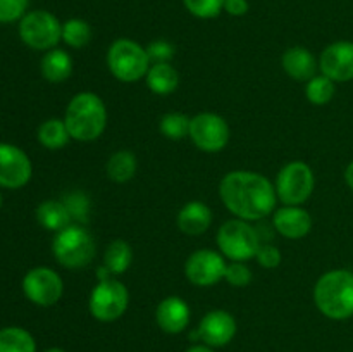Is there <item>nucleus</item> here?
Masks as SVG:
<instances>
[{
	"label": "nucleus",
	"instance_id": "c9c22d12",
	"mask_svg": "<svg viewBox=\"0 0 353 352\" xmlns=\"http://www.w3.org/2000/svg\"><path fill=\"white\" fill-rule=\"evenodd\" d=\"M250 3L248 0H224V12L233 17H241L248 12Z\"/></svg>",
	"mask_w": 353,
	"mask_h": 352
},
{
	"label": "nucleus",
	"instance_id": "1a4fd4ad",
	"mask_svg": "<svg viewBox=\"0 0 353 352\" xmlns=\"http://www.w3.org/2000/svg\"><path fill=\"white\" fill-rule=\"evenodd\" d=\"M19 38L34 50H52L62 40V23L48 10H31L19 21Z\"/></svg>",
	"mask_w": 353,
	"mask_h": 352
},
{
	"label": "nucleus",
	"instance_id": "a211bd4d",
	"mask_svg": "<svg viewBox=\"0 0 353 352\" xmlns=\"http://www.w3.org/2000/svg\"><path fill=\"white\" fill-rule=\"evenodd\" d=\"M283 71L295 81L307 83L317 75V68H319V61H316L312 52L305 47H295L286 48L285 54L281 57Z\"/></svg>",
	"mask_w": 353,
	"mask_h": 352
},
{
	"label": "nucleus",
	"instance_id": "4be33fe9",
	"mask_svg": "<svg viewBox=\"0 0 353 352\" xmlns=\"http://www.w3.org/2000/svg\"><path fill=\"white\" fill-rule=\"evenodd\" d=\"M37 221L48 231H61L72 223L62 200L48 199L37 207Z\"/></svg>",
	"mask_w": 353,
	"mask_h": 352
},
{
	"label": "nucleus",
	"instance_id": "2eb2a0df",
	"mask_svg": "<svg viewBox=\"0 0 353 352\" xmlns=\"http://www.w3.org/2000/svg\"><path fill=\"white\" fill-rule=\"evenodd\" d=\"M321 75L334 83H347L353 79V41L340 40L327 45L319 57Z\"/></svg>",
	"mask_w": 353,
	"mask_h": 352
},
{
	"label": "nucleus",
	"instance_id": "ea45409f",
	"mask_svg": "<svg viewBox=\"0 0 353 352\" xmlns=\"http://www.w3.org/2000/svg\"><path fill=\"white\" fill-rule=\"evenodd\" d=\"M0 207H2V193H0Z\"/></svg>",
	"mask_w": 353,
	"mask_h": 352
},
{
	"label": "nucleus",
	"instance_id": "f03ea898",
	"mask_svg": "<svg viewBox=\"0 0 353 352\" xmlns=\"http://www.w3.org/2000/svg\"><path fill=\"white\" fill-rule=\"evenodd\" d=\"M64 123L76 141H93L107 128V107L93 92H79L65 107Z\"/></svg>",
	"mask_w": 353,
	"mask_h": 352
},
{
	"label": "nucleus",
	"instance_id": "5701e85b",
	"mask_svg": "<svg viewBox=\"0 0 353 352\" xmlns=\"http://www.w3.org/2000/svg\"><path fill=\"white\" fill-rule=\"evenodd\" d=\"M137 155L131 150H124V148L114 152L105 164L107 176H109V179H112L114 183H128L130 179H133L134 175H137Z\"/></svg>",
	"mask_w": 353,
	"mask_h": 352
},
{
	"label": "nucleus",
	"instance_id": "f3484780",
	"mask_svg": "<svg viewBox=\"0 0 353 352\" xmlns=\"http://www.w3.org/2000/svg\"><path fill=\"white\" fill-rule=\"evenodd\" d=\"M192 311L190 306L178 295H169L159 302L155 309V321L164 333L178 335L185 331L190 324Z\"/></svg>",
	"mask_w": 353,
	"mask_h": 352
},
{
	"label": "nucleus",
	"instance_id": "2f4dec72",
	"mask_svg": "<svg viewBox=\"0 0 353 352\" xmlns=\"http://www.w3.org/2000/svg\"><path fill=\"white\" fill-rule=\"evenodd\" d=\"M224 282L230 283L231 286H236V289H243V286L250 285L252 271L247 266V262H241V261L228 262L226 273H224Z\"/></svg>",
	"mask_w": 353,
	"mask_h": 352
},
{
	"label": "nucleus",
	"instance_id": "ddd939ff",
	"mask_svg": "<svg viewBox=\"0 0 353 352\" xmlns=\"http://www.w3.org/2000/svg\"><path fill=\"white\" fill-rule=\"evenodd\" d=\"M236 320L233 314L224 309H214L200 320L199 326L193 330V333H190V338L217 349L230 344L236 335Z\"/></svg>",
	"mask_w": 353,
	"mask_h": 352
},
{
	"label": "nucleus",
	"instance_id": "393cba45",
	"mask_svg": "<svg viewBox=\"0 0 353 352\" xmlns=\"http://www.w3.org/2000/svg\"><path fill=\"white\" fill-rule=\"evenodd\" d=\"M69 140H71V135H69L64 119L50 117L38 128V141L48 150H61L68 145Z\"/></svg>",
	"mask_w": 353,
	"mask_h": 352
},
{
	"label": "nucleus",
	"instance_id": "4c0bfd02",
	"mask_svg": "<svg viewBox=\"0 0 353 352\" xmlns=\"http://www.w3.org/2000/svg\"><path fill=\"white\" fill-rule=\"evenodd\" d=\"M186 352H216V351L205 344H196V345H192L190 349H186Z\"/></svg>",
	"mask_w": 353,
	"mask_h": 352
},
{
	"label": "nucleus",
	"instance_id": "cd10ccee",
	"mask_svg": "<svg viewBox=\"0 0 353 352\" xmlns=\"http://www.w3.org/2000/svg\"><path fill=\"white\" fill-rule=\"evenodd\" d=\"M336 93V83L324 75H316L305 83V97L314 106H326Z\"/></svg>",
	"mask_w": 353,
	"mask_h": 352
},
{
	"label": "nucleus",
	"instance_id": "bb28decb",
	"mask_svg": "<svg viewBox=\"0 0 353 352\" xmlns=\"http://www.w3.org/2000/svg\"><path fill=\"white\" fill-rule=\"evenodd\" d=\"M93 30L88 21L81 17H71L62 23V41L71 48H83L92 41Z\"/></svg>",
	"mask_w": 353,
	"mask_h": 352
},
{
	"label": "nucleus",
	"instance_id": "aec40b11",
	"mask_svg": "<svg viewBox=\"0 0 353 352\" xmlns=\"http://www.w3.org/2000/svg\"><path fill=\"white\" fill-rule=\"evenodd\" d=\"M41 76L48 83H64L72 75V59L62 48L47 50L40 62Z\"/></svg>",
	"mask_w": 353,
	"mask_h": 352
},
{
	"label": "nucleus",
	"instance_id": "f8f14e48",
	"mask_svg": "<svg viewBox=\"0 0 353 352\" xmlns=\"http://www.w3.org/2000/svg\"><path fill=\"white\" fill-rule=\"evenodd\" d=\"M226 266V257L221 252L200 248L186 259L185 276L195 286H212L224 280Z\"/></svg>",
	"mask_w": 353,
	"mask_h": 352
},
{
	"label": "nucleus",
	"instance_id": "9b49d317",
	"mask_svg": "<svg viewBox=\"0 0 353 352\" xmlns=\"http://www.w3.org/2000/svg\"><path fill=\"white\" fill-rule=\"evenodd\" d=\"M23 292L34 306L50 307L61 300L64 293V282L52 268L38 266L24 275Z\"/></svg>",
	"mask_w": 353,
	"mask_h": 352
},
{
	"label": "nucleus",
	"instance_id": "6ab92c4d",
	"mask_svg": "<svg viewBox=\"0 0 353 352\" xmlns=\"http://www.w3.org/2000/svg\"><path fill=\"white\" fill-rule=\"evenodd\" d=\"M176 224L179 231L190 237L203 235L212 224V211L202 200H190L179 209L176 216Z\"/></svg>",
	"mask_w": 353,
	"mask_h": 352
},
{
	"label": "nucleus",
	"instance_id": "72a5a7b5",
	"mask_svg": "<svg viewBox=\"0 0 353 352\" xmlns=\"http://www.w3.org/2000/svg\"><path fill=\"white\" fill-rule=\"evenodd\" d=\"M30 0H0V23L21 21L26 14Z\"/></svg>",
	"mask_w": 353,
	"mask_h": 352
},
{
	"label": "nucleus",
	"instance_id": "7c9ffc66",
	"mask_svg": "<svg viewBox=\"0 0 353 352\" xmlns=\"http://www.w3.org/2000/svg\"><path fill=\"white\" fill-rule=\"evenodd\" d=\"M183 6L199 19H214L224 12V0H183Z\"/></svg>",
	"mask_w": 353,
	"mask_h": 352
},
{
	"label": "nucleus",
	"instance_id": "dca6fc26",
	"mask_svg": "<svg viewBox=\"0 0 353 352\" xmlns=\"http://www.w3.org/2000/svg\"><path fill=\"white\" fill-rule=\"evenodd\" d=\"M272 224L281 237L288 240H299L310 233L314 221L309 211L303 209L302 206H283L274 211Z\"/></svg>",
	"mask_w": 353,
	"mask_h": 352
},
{
	"label": "nucleus",
	"instance_id": "f257e3e1",
	"mask_svg": "<svg viewBox=\"0 0 353 352\" xmlns=\"http://www.w3.org/2000/svg\"><path fill=\"white\" fill-rule=\"evenodd\" d=\"M219 197L228 211L240 219L259 221L274 213L278 195L268 176L247 169H236L223 176Z\"/></svg>",
	"mask_w": 353,
	"mask_h": 352
},
{
	"label": "nucleus",
	"instance_id": "9d476101",
	"mask_svg": "<svg viewBox=\"0 0 353 352\" xmlns=\"http://www.w3.org/2000/svg\"><path fill=\"white\" fill-rule=\"evenodd\" d=\"M188 138L199 150L216 154L230 144V124L223 116L216 113L195 114L190 123Z\"/></svg>",
	"mask_w": 353,
	"mask_h": 352
},
{
	"label": "nucleus",
	"instance_id": "423d86ee",
	"mask_svg": "<svg viewBox=\"0 0 353 352\" xmlns=\"http://www.w3.org/2000/svg\"><path fill=\"white\" fill-rule=\"evenodd\" d=\"M219 252L230 261L247 262L255 259L261 248V238L255 228L248 221L234 217L221 224L216 235Z\"/></svg>",
	"mask_w": 353,
	"mask_h": 352
},
{
	"label": "nucleus",
	"instance_id": "7ed1b4c3",
	"mask_svg": "<svg viewBox=\"0 0 353 352\" xmlns=\"http://www.w3.org/2000/svg\"><path fill=\"white\" fill-rule=\"evenodd\" d=\"M314 302L323 316L343 321L353 316V273L348 269L326 271L314 286Z\"/></svg>",
	"mask_w": 353,
	"mask_h": 352
},
{
	"label": "nucleus",
	"instance_id": "c756f323",
	"mask_svg": "<svg viewBox=\"0 0 353 352\" xmlns=\"http://www.w3.org/2000/svg\"><path fill=\"white\" fill-rule=\"evenodd\" d=\"M62 202H64L72 223L83 224V226L88 223L90 211H92V202H90V197L86 195L85 192H81V190H74V192L65 193V195L62 197Z\"/></svg>",
	"mask_w": 353,
	"mask_h": 352
},
{
	"label": "nucleus",
	"instance_id": "e433bc0d",
	"mask_svg": "<svg viewBox=\"0 0 353 352\" xmlns=\"http://www.w3.org/2000/svg\"><path fill=\"white\" fill-rule=\"evenodd\" d=\"M345 182H347V185L350 186V190L353 192V161L345 169Z\"/></svg>",
	"mask_w": 353,
	"mask_h": 352
},
{
	"label": "nucleus",
	"instance_id": "c85d7f7f",
	"mask_svg": "<svg viewBox=\"0 0 353 352\" xmlns=\"http://www.w3.org/2000/svg\"><path fill=\"white\" fill-rule=\"evenodd\" d=\"M190 123L192 117L183 113H168L159 121V131L164 135L168 140H183L190 133Z\"/></svg>",
	"mask_w": 353,
	"mask_h": 352
},
{
	"label": "nucleus",
	"instance_id": "412c9836",
	"mask_svg": "<svg viewBox=\"0 0 353 352\" xmlns=\"http://www.w3.org/2000/svg\"><path fill=\"white\" fill-rule=\"evenodd\" d=\"M145 81L155 95H171L179 85V72L171 62L152 64L145 76Z\"/></svg>",
	"mask_w": 353,
	"mask_h": 352
},
{
	"label": "nucleus",
	"instance_id": "0eeeda50",
	"mask_svg": "<svg viewBox=\"0 0 353 352\" xmlns=\"http://www.w3.org/2000/svg\"><path fill=\"white\" fill-rule=\"evenodd\" d=\"M276 195L283 206H302L316 188L312 168L303 161H292L279 169L276 176Z\"/></svg>",
	"mask_w": 353,
	"mask_h": 352
},
{
	"label": "nucleus",
	"instance_id": "473e14b6",
	"mask_svg": "<svg viewBox=\"0 0 353 352\" xmlns=\"http://www.w3.org/2000/svg\"><path fill=\"white\" fill-rule=\"evenodd\" d=\"M147 54L152 64H161V62H171L174 59V45L171 41L159 38L147 45Z\"/></svg>",
	"mask_w": 353,
	"mask_h": 352
},
{
	"label": "nucleus",
	"instance_id": "58836bf2",
	"mask_svg": "<svg viewBox=\"0 0 353 352\" xmlns=\"http://www.w3.org/2000/svg\"><path fill=\"white\" fill-rule=\"evenodd\" d=\"M45 352H65V351H62V349H59V347H52V349H48V351H45Z\"/></svg>",
	"mask_w": 353,
	"mask_h": 352
},
{
	"label": "nucleus",
	"instance_id": "39448f33",
	"mask_svg": "<svg viewBox=\"0 0 353 352\" xmlns=\"http://www.w3.org/2000/svg\"><path fill=\"white\" fill-rule=\"evenodd\" d=\"M110 75L123 83H137L147 76L152 62L147 48L131 38H117L107 52Z\"/></svg>",
	"mask_w": 353,
	"mask_h": 352
},
{
	"label": "nucleus",
	"instance_id": "20e7f679",
	"mask_svg": "<svg viewBox=\"0 0 353 352\" xmlns=\"http://www.w3.org/2000/svg\"><path fill=\"white\" fill-rule=\"evenodd\" d=\"M95 240L83 224L71 223L57 231L52 242V252L61 266L79 269L88 266L95 257Z\"/></svg>",
	"mask_w": 353,
	"mask_h": 352
},
{
	"label": "nucleus",
	"instance_id": "4468645a",
	"mask_svg": "<svg viewBox=\"0 0 353 352\" xmlns=\"http://www.w3.org/2000/svg\"><path fill=\"white\" fill-rule=\"evenodd\" d=\"M33 175V166L23 148L12 144H0V186L23 188Z\"/></svg>",
	"mask_w": 353,
	"mask_h": 352
},
{
	"label": "nucleus",
	"instance_id": "6e6552de",
	"mask_svg": "<svg viewBox=\"0 0 353 352\" xmlns=\"http://www.w3.org/2000/svg\"><path fill=\"white\" fill-rule=\"evenodd\" d=\"M128 306H130V292L126 285L114 276L97 283L90 293V314L102 323H112L119 320L126 313Z\"/></svg>",
	"mask_w": 353,
	"mask_h": 352
},
{
	"label": "nucleus",
	"instance_id": "a878e982",
	"mask_svg": "<svg viewBox=\"0 0 353 352\" xmlns=\"http://www.w3.org/2000/svg\"><path fill=\"white\" fill-rule=\"evenodd\" d=\"M0 352H37V342L24 328L7 326L0 330Z\"/></svg>",
	"mask_w": 353,
	"mask_h": 352
},
{
	"label": "nucleus",
	"instance_id": "b1692460",
	"mask_svg": "<svg viewBox=\"0 0 353 352\" xmlns=\"http://www.w3.org/2000/svg\"><path fill=\"white\" fill-rule=\"evenodd\" d=\"M131 262H133V248H131V245L126 240H123V238L110 242L109 247L105 248L102 262L109 269L110 275H124L130 269Z\"/></svg>",
	"mask_w": 353,
	"mask_h": 352
},
{
	"label": "nucleus",
	"instance_id": "f704fd0d",
	"mask_svg": "<svg viewBox=\"0 0 353 352\" xmlns=\"http://www.w3.org/2000/svg\"><path fill=\"white\" fill-rule=\"evenodd\" d=\"M255 259H257V262L262 266V268L274 269L281 264L283 255H281V251H279L276 245H261Z\"/></svg>",
	"mask_w": 353,
	"mask_h": 352
}]
</instances>
